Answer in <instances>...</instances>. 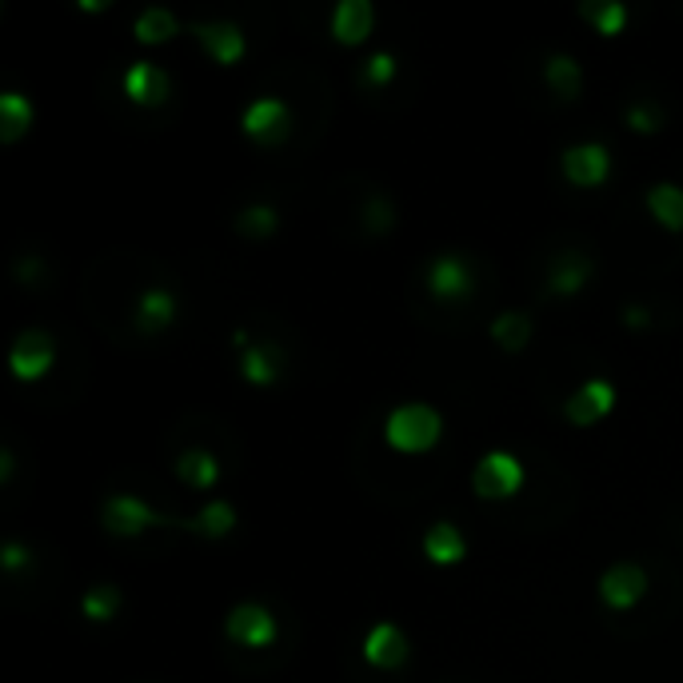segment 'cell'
I'll return each mask as SVG.
<instances>
[{"label": "cell", "instance_id": "obj_25", "mask_svg": "<svg viewBox=\"0 0 683 683\" xmlns=\"http://www.w3.org/2000/svg\"><path fill=\"white\" fill-rule=\"evenodd\" d=\"M580 16H584V21L592 24L595 33L616 36V33H624L628 9H624L619 0H584V4H580Z\"/></svg>", "mask_w": 683, "mask_h": 683}, {"label": "cell", "instance_id": "obj_4", "mask_svg": "<svg viewBox=\"0 0 683 683\" xmlns=\"http://www.w3.org/2000/svg\"><path fill=\"white\" fill-rule=\"evenodd\" d=\"M53 356H56L53 336H48V332H41V328H29V332H21V336L12 340L9 368H12V376H21V380H36V376L48 372Z\"/></svg>", "mask_w": 683, "mask_h": 683}, {"label": "cell", "instance_id": "obj_15", "mask_svg": "<svg viewBox=\"0 0 683 683\" xmlns=\"http://www.w3.org/2000/svg\"><path fill=\"white\" fill-rule=\"evenodd\" d=\"M240 372L248 384L268 388L280 380V372H284V356H280V348H272V344H253V348H244Z\"/></svg>", "mask_w": 683, "mask_h": 683}, {"label": "cell", "instance_id": "obj_10", "mask_svg": "<svg viewBox=\"0 0 683 683\" xmlns=\"http://www.w3.org/2000/svg\"><path fill=\"white\" fill-rule=\"evenodd\" d=\"M124 92H128V100L133 104H141V109H153V104H165L168 92H172V80H168V72L160 65H153V60H136L128 72H124Z\"/></svg>", "mask_w": 683, "mask_h": 683}, {"label": "cell", "instance_id": "obj_8", "mask_svg": "<svg viewBox=\"0 0 683 683\" xmlns=\"http://www.w3.org/2000/svg\"><path fill=\"white\" fill-rule=\"evenodd\" d=\"M648 592V575L639 563H612L604 575H600V595H604L607 607L616 612H628L631 604H639V595Z\"/></svg>", "mask_w": 683, "mask_h": 683}, {"label": "cell", "instance_id": "obj_31", "mask_svg": "<svg viewBox=\"0 0 683 683\" xmlns=\"http://www.w3.org/2000/svg\"><path fill=\"white\" fill-rule=\"evenodd\" d=\"M660 124H663V112L648 109V104H631L628 109V128L631 133L651 136V133H660Z\"/></svg>", "mask_w": 683, "mask_h": 683}, {"label": "cell", "instance_id": "obj_33", "mask_svg": "<svg viewBox=\"0 0 683 683\" xmlns=\"http://www.w3.org/2000/svg\"><path fill=\"white\" fill-rule=\"evenodd\" d=\"M648 309H636V304H631V309H624V324H628V328H648Z\"/></svg>", "mask_w": 683, "mask_h": 683}, {"label": "cell", "instance_id": "obj_23", "mask_svg": "<svg viewBox=\"0 0 683 683\" xmlns=\"http://www.w3.org/2000/svg\"><path fill=\"white\" fill-rule=\"evenodd\" d=\"M188 528L197 531V536H204V540H221L224 531L236 528V507L228 500H212L209 507H200L197 516L188 519Z\"/></svg>", "mask_w": 683, "mask_h": 683}, {"label": "cell", "instance_id": "obj_7", "mask_svg": "<svg viewBox=\"0 0 683 683\" xmlns=\"http://www.w3.org/2000/svg\"><path fill=\"white\" fill-rule=\"evenodd\" d=\"M612 408H616V388L607 384V380H587V384H580L568 396L563 416L572 419L575 428H587V424H600Z\"/></svg>", "mask_w": 683, "mask_h": 683}, {"label": "cell", "instance_id": "obj_26", "mask_svg": "<svg viewBox=\"0 0 683 683\" xmlns=\"http://www.w3.org/2000/svg\"><path fill=\"white\" fill-rule=\"evenodd\" d=\"M177 16L168 9H144L141 16H136V41L141 45H165V41H172L177 36Z\"/></svg>", "mask_w": 683, "mask_h": 683}, {"label": "cell", "instance_id": "obj_32", "mask_svg": "<svg viewBox=\"0 0 683 683\" xmlns=\"http://www.w3.org/2000/svg\"><path fill=\"white\" fill-rule=\"evenodd\" d=\"M0 560H4V568H9V572H21L24 563H29V551L21 548V540H9V544H4V551H0Z\"/></svg>", "mask_w": 683, "mask_h": 683}, {"label": "cell", "instance_id": "obj_24", "mask_svg": "<svg viewBox=\"0 0 683 683\" xmlns=\"http://www.w3.org/2000/svg\"><path fill=\"white\" fill-rule=\"evenodd\" d=\"M177 475L192 488H212L216 484V475H221V463H216L212 452H204V448H188L177 460Z\"/></svg>", "mask_w": 683, "mask_h": 683}, {"label": "cell", "instance_id": "obj_27", "mask_svg": "<svg viewBox=\"0 0 683 683\" xmlns=\"http://www.w3.org/2000/svg\"><path fill=\"white\" fill-rule=\"evenodd\" d=\"M276 224H280V216H276L268 204H253V209H244L240 216H236V232L248 236V240H265V236H272Z\"/></svg>", "mask_w": 683, "mask_h": 683}, {"label": "cell", "instance_id": "obj_2", "mask_svg": "<svg viewBox=\"0 0 683 683\" xmlns=\"http://www.w3.org/2000/svg\"><path fill=\"white\" fill-rule=\"evenodd\" d=\"M519 484H524V468H519L516 456L488 452L484 460L475 463L472 488L484 500H504V496H512V492H516Z\"/></svg>", "mask_w": 683, "mask_h": 683}, {"label": "cell", "instance_id": "obj_29", "mask_svg": "<svg viewBox=\"0 0 683 683\" xmlns=\"http://www.w3.org/2000/svg\"><path fill=\"white\" fill-rule=\"evenodd\" d=\"M365 224L368 232H388L392 224H396V209H392V200L388 197H372L365 209Z\"/></svg>", "mask_w": 683, "mask_h": 683}, {"label": "cell", "instance_id": "obj_16", "mask_svg": "<svg viewBox=\"0 0 683 683\" xmlns=\"http://www.w3.org/2000/svg\"><path fill=\"white\" fill-rule=\"evenodd\" d=\"M587 276H592V260H587V256L563 253L560 260H551L548 292L551 296H575V292L587 284Z\"/></svg>", "mask_w": 683, "mask_h": 683}, {"label": "cell", "instance_id": "obj_1", "mask_svg": "<svg viewBox=\"0 0 683 683\" xmlns=\"http://www.w3.org/2000/svg\"><path fill=\"white\" fill-rule=\"evenodd\" d=\"M444 419L432 404H400L384 424V436L396 452H428L440 440Z\"/></svg>", "mask_w": 683, "mask_h": 683}, {"label": "cell", "instance_id": "obj_11", "mask_svg": "<svg viewBox=\"0 0 683 683\" xmlns=\"http://www.w3.org/2000/svg\"><path fill=\"white\" fill-rule=\"evenodd\" d=\"M428 288L436 300H468L472 296V268L463 256H440L436 265L428 268Z\"/></svg>", "mask_w": 683, "mask_h": 683}, {"label": "cell", "instance_id": "obj_30", "mask_svg": "<svg viewBox=\"0 0 683 683\" xmlns=\"http://www.w3.org/2000/svg\"><path fill=\"white\" fill-rule=\"evenodd\" d=\"M360 77H365L368 89H372V85H388V80L396 77V60H392V53H376L372 60L365 65Z\"/></svg>", "mask_w": 683, "mask_h": 683}, {"label": "cell", "instance_id": "obj_20", "mask_svg": "<svg viewBox=\"0 0 683 683\" xmlns=\"http://www.w3.org/2000/svg\"><path fill=\"white\" fill-rule=\"evenodd\" d=\"M648 212L668 232H683V188L680 184H651L648 188Z\"/></svg>", "mask_w": 683, "mask_h": 683}, {"label": "cell", "instance_id": "obj_18", "mask_svg": "<svg viewBox=\"0 0 683 683\" xmlns=\"http://www.w3.org/2000/svg\"><path fill=\"white\" fill-rule=\"evenodd\" d=\"M33 128V100L24 92H4L0 97V141L16 144Z\"/></svg>", "mask_w": 683, "mask_h": 683}, {"label": "cell", "instance_id": "obj_14", "mask_svg": "<svg viewBox=\"0 0 683 683\" xmlns=\"http://www.w3.org/2000/svg\"><path fill=\"white\" fill-rule=\"evenodd\" d=\"M372 21L376 12L368 0H340L336 12H332V33L340 45H360L368 33H372Z\"/></svg>", "mask_w": 683, "mask_h": 683}, {"label": "cell", "instance_id": "obj_3", "mask_svg": "<svg viewBox=\"0 0 683 683\" xmlns=\"http://www.w3.org/2000/svg\"><path fill=\"white\" fill-rule=\"evenodd\" d=\"M100 524L112 531V536H136V531L153 528V524H168V516L153 512L136 496H109L100 507Z\"/></svg>", "mask_w": 683, "mask_h": 683}, {"label": "cell", "instance_id": "obj_34", "mask_svg": "<svg viewBox=\"0 0 683 683\" xmlns=\"http://www.w3.org/2000/svg\"><path fill=\"white\" fill-rule=\"evenodd\" d=\"M9 475H12V452L0 448V480H9Z\"/></svg>", "mask_w": 683, "mask_h": 683}, {"label": "cell", "instance_id": "obj_5", "mask_svg": "<svg viewBox=\"0 0 683 683\" xmlns=\"http://www.w3.org/2000/svg\"><path fill=\"white\" fill-rule=\"evenodd\" d=\"M224 631H228V639L244 643V648H268L276 639V619L260 604H236L228 612V619H224Z\"/></svg>", "mask_w": 683, "mask_h": 683}, {"label": "cell", "instance_id": "obj_22", "mask_svg": "<svg viewBox=\"0 0 683 683\" xmlns=\"http://www.w3.org/2000/svg\"><path fill=\"white\" fill-rule=\"evenodd\" d=\"M492 340L504 348V352H524L531 340V316L528 312H500L492 320Z\"/></svg>", "mask_w": 683, "mask_h": 683}, {"label": "cell", "instance_id": "obj_28", "mask_svg": "<svg viewBox=\"0 0 683 683\" xmlns=\"http://www.w3.org/2000/svg\"><path fill=\"white\" fill-rule=\"evenodd\" d=\"M85 616L89 619H97V624H104V619H112L116 612H121V587L116 584H100V587H92L89 595H85Z\"/></svg>", "mask_w": 683, "mask_h": 683}, {"label": "cell", "instance_id": "obj_21", "mask_svg": "<svg viewBox=\"0 0 683 683\" xmlns=\"http://www.w3.org/2000/svg\"><path fill=\"white\" fill-rule=\"evenodd\" d=\"M544 80H548V89L560 100H575L580 89H584V72H580V65L568 53L551 56L548 65H544Z\"/></svg>", "mask_w": 683, "mask_h": 683}, {"label": "cell", "instance_id": "obj_6", "mask_svg": "<svg viewBox=\"0 0 683 683\" xmlns=\"http://www.w3.org/2000/svg\"><path fill=\"white\" fill-rule=\"evenodd\" d=\"M288 124H292V112H288L284 100L265 97V100H256V104L244 109L240 128L253 136L256 144H280L288 136Z\"/></svg>", "mask_w": 683, "mask_h": 683}, {"label": "cell", "instance_id": "obj_9", "mask_svg": "<svg viewBox=\"0 0 683 683\" xmlns=\"http://www.w3.org/2000/svg\"><path fill=\"white\" fill-rule=\"evenodd\" d=\"M607 172H612V156H607L604 144H575L563 153V177L580 188H595L604 184Z\"/></svg>", "mask_w": 683, "mask_h": 683}, {"label": "cell", "instance_id": "obj_12", "mask_svg": "<svg viewBox=\"0 0 683 683\" xmlns=\"http://www.w3.org/2000/svg\"><path fill=\"white\" fill-rule=\"evenodd\" d=\"M192 33L216 65H236L244 56V33L232 21H200L192 24Z\"/></svg>", "mask_w": 683, "mask_h": 683}, {"label": "cell", "instance_id": "obj_19", "mask_svg": "<svg viewBox=\"0 0 683 683\" xmlns=\"http://www.w3.org/2000/svg\"><path fill=\"white\" fill-rule=\"evenodd\" d=\"M463 551H468V544H463L460 528L448 524V519H440V524H432V528L424 531V556H428L432 563H456V560H463Z\"/></svg>", "mask_w": 683, "mask_h": 683}, {"label": "cell", "instance_id": "obj_17", "mask_svg": "<svg viewBox=\"0 0 683 683\" xmlns=\"http://www.w3.org/2000/svg\"><path fill=\"white\" fill-rule=\"evenodd\" d=\"M172 320H177V300H172V292L148 288L141 296V304H136V328H141L144 336H153V332L168 328Z\"/></svg>", "mask_w": 683, "mask_h": 683}, {"label": "cell", "instance_id": "obj_13", "mask_svg": "<svg viewBox=\"0 0 683 683\" xmlns=\"http://www.w3.org/2000/svg\"><path fill=\"white\" fill-rule=\"evenodd\" d=\"M408 651H412L408 636H404L396 624H376L365 639V660L372 663V668H384V672L388 668H400V663L408 660Z\"/></svg>", "mask_w": 683, "mask_h": 683}]
</instances>
